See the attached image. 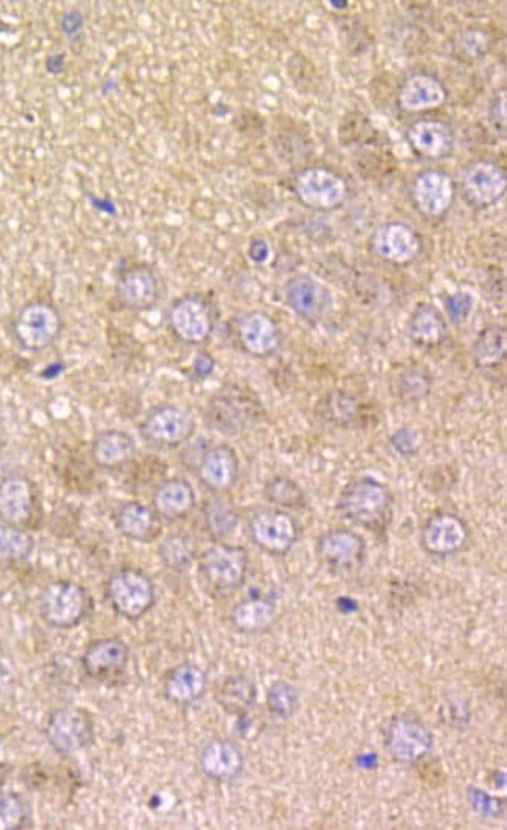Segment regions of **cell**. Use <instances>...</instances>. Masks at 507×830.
<instances>
[{
    "instance_id": "cell-1",
    "label": "cell",
    "mask_w": 507,
    "mask_h": 830,
    "mask_svg": "<svg viewBox=\"0 0 507 830\" xmlns=\"http://www.w3.org/2000/svg\"><path fill=\"white\" fill-rule=\"evenodd\" d=\"M394 496L391 489L379 480L365 476L351 481L340 492L338 511L350 524L375 529L391 513Z\"/></svg>"
},
{
    "instance_id": "cell-2",
    "label": "cell",
    "mask_w": 507,
    "mask_h": 830,
    "mask_svg": "<svg viewBox=\"0 0 507 830\" xmlns=\"http://www.w3.org/2000/svg\"><path fill=\"white\" fill-rule=\"evenodd\" d=\"M63 326L60 311L49 302L36 300L18 311L11 332L22 350L41 354L57 343Z\"/></svg>"
},
{
    "instance_id": "cell-3",
    "label": "cell",
    "mask_w": 507,
    "mask_h": 830,
    "mask_svg": "<svg viewBox=\"0 0 507 830\" xmlns=\"http://www.w3.org/2000/svg\"><path fill=\"white\" fill-rule=\"evenodd\" d=\"M106 596L114 613L128 621L140 620L157 602L150 577L136 569H122L111 574Z\"/></svg>"
},
{
    "instance_id": "cell-4",
    "label": "cell",
    "mask_w": 507,
    "mask_h": 830,
    "mask_svg": "<svg viewBox=\"0 0 507 830\" xmlns=\"http://www.w3.org/2000/svg\"><path fill=\"white\" fill-rule=\"evenodd\" d=\"M87 588L72 581H55L44 587L40 598L41 618L55 629H72L90 613Z\"/></svg>"
},
{
    "instance_id": "cell-5",
    "label": "cell",
    "mask_w": 507,
    "mask_h": 830,
    "mask_svg": "<svg viewBox=\"0 0 507 830\" xmlns=\"http://www.w3.org/2000/svg\"><path fill=\"white\" fill-rule=\"evenodd\" d=\"M249 562L246 548L217 542L200 554L199 569L210 587L235 592L246 583Z\"/></svg>"
},
{
    "instance_id": "cell-6",
    "label": "cell",
    "mask_w": 507,
    "mask_h": 830,
    "mask_svg": "<svg viewBox=\"0 0 507 830\" xmlns=\"http://www.w3.org/2000/svg\"><path fill=\"white\" fill-rule=\"evenodd\" d=\"M194 415L187 407L161 405L147 413L140 436L155 448H179L195 435Z\"/></svg>"
},
{
    "instance_id": "cell-7",
    "label": "cell",
    "mask_w": 507,
    "mask_h": 830,
    "mask_svg": "<svg viewBox=\"0 0 507 830\" xmlns=\"http://www.w3.org/2000/svg\"><path fill=\"white\" fill-rule=\"evenodd\" d=\"M432 747H435V736L418 718L399 715L388 722L384 748L395 762L416 765L427 758Z\"/></svg>"
},
{
    "instance_id": "cell-8",
    "label": "cell",
    "mask_w": 507,
    "mask_h": 830,
    "mask_svg": "<svg viewBox=\"0 0 507 830\" xmlns=\"http://www.w3.org/2000/svg\"><path fill=\"white\" fill-rule=\"evenodd\" d=\"M251 542L270 556L288 554L298 540V525L292 515L280 507H266L251 515Z\"/></svg>"
},
{
    "instance_id": "cell-9",
    "label": "cell",
    "mask_w": 507,
    "mask_h": 830,
    "mask_svg": "<svg viewBox=\"0 0 507 830\" xmlns=\"http://www.w3.org/2000/svg\"><path fill=\"white\" fill-rule=\"evenodd\" d=\"M46 739L52 750L61 755L84 750L94 740L90 714L79 707H61L52 711L46 725Z\"/></svg>"
},
{
    "instance_id": "cell-10",
    "label": "cell",
    "mask_w": 507,
    "mask_h": 830,
    "mask_svg": "<svg viewBox=\"0 0 507 830\" xmlns=\"http://www.w3.org/2000/svg\"><path fill=\"white\" fill-rule=\"evenodd\" d=\"M469 525L453 513L432 514L420 531V547L432 558H448L465 550L470 542Z\"/></svg>"
},
{
    "instance_id": "cell-11",
    "label": "cell",
    "mask_w": 507,
    "mask_h": 830,
    "mask_svg": "<svg viewBox=\"0 0 507 830\" xmlns=\"http://www.w3.org/2000/svg\"><path fill=\"white\" fill-rule=\"evenodd\" d=\"M284 302L292 313L306 322H318L331 313L335 296L318 278L302 273L292 277L284 287Z\"/></svg>"
},
{
    "instance_id": "cell-12",
    "label": "cell",
    "mask_w": 507,
    "mask_h": 830,
    "mask_svg": "<svg viewBox=\"0 0 507 830\" xmlns=\"http://www.w3.org/2000/svg\"><path fill=\"white\" fill-rule=\"evenodd\" d=\"M364 537L353 529L336 528L322 534L316 545L317 558L335 572H351L364 561Z\"/></svg>"
},
{
    "instance_id": "cell-13",
    "label": "cell",
    "mask_w": 507,
    "mask_h": 830,
    "mask_svg": "<svg viewBox=\"0 0 507 830\" xmlns=\"http://www.w3.org/2000/svg\"><path fill=\"white\" fill-rule=\"evenodd\" d=\"M295 191L303 205L313 210H333L347 198L346 181L324 168L303 170L295 181Z\"/></svg>"
},
{
    "instance_id": "cell-14",
    "label": "cell",
    "mask_w": 507,
    "mask_h": 830,
    "mask_svg": "<svg viewBox=\"0 0 507 830\" xmlns=\"http://www.w3.org/2000/svg\"><path fill=\"white\" fill-rule=\"evenodd\" d=\"M169 325L180 340L191 346L205 343L213 332L210 307L199 296L177 300L169 310Z\"/></svg>"
},
{
    "instance_id": "cell-15",
    "label": "cell",
    "mask_w": 507,
    "mask_h": 830,
    "mask_svg": "<svg viewBox=\"0 0 507 830\" xmlns=\"http://www.w3.org/2000/svg\"><path fill=\"white\" fill-rule=\"evenodd\" d=\"M129 662V647L121 637L94 640L84 651V673L92 680L109 681L125 672Z\"/></svg>"
},
{
    "instance_id": "cell-16",
    "label": "cell",
    "mask_w": 507,
    "mask_h": 830,
    "mask_svg": "<svg viewBox=\"0 0 507 830\" xmlns=\"http://www.w3.org/2000/svg\"><path fill=\"white\" fill-rule=\"evenodd\" d=\"M199 766L210 781L227 784L239 779L246 759L235 741L214 739L200 751Z\"/></svg>"
},
{
    "instance_id": "cell-17",
    "label": "cell",
    "mask_w": 507,
    "mask_h": 830,
    "mask_svg": "<svg viewBox=\"0 0 507 830\" xmlns=\"http://www.w3.org/2000/svg\"><path fill=\"white\" fill-rule=\"evenodd\" d=\"M158 292L157 273L150 266L132 265L122 270L117 281L122 306L133 313H144L155 306Z\"/></svg>"
},
{
    "instance_id": "cell-18",
    "label": "cell",
    "mask_w": 507,
    "mask_h": 830,
    "mask_svg": "<svg viewBox=\"0 0 507 830\" xmlns=\"http://www.w3.org/2000/svg\"><path fill=\"white\" fill-rule=\"evenodd\" d=\"M238 478V455L227 444L214 445L200 459V483L214 494H225L229 489L235 487Z\"/></svg>"
},
{
    "instance_id": "cell-19",
    "label": "cell",
    "mask_w": 507,
    "mask_h": 830,
    "mask_svg": "<svg viewBox=\"0 0 507 830\" xmlns=\"http://www.w3.org/2000/svg\"><path fill=\"white\" fill-rule=\"evenodd\" d=\"M372 248L384 261L397 266L408 265L420 254V237L409 225L391 222L376 229L372 237Z\"/></svg>"
},
{
    "instance_id": "cell-20",
    "label": "cell",
    "mask_w": 507,
    "mask_h": 830,
    "mask_svg": "<svg viewBox=\"0 0 507 830\" xmlns=\"http://www.w3.org/2000/svg\"><path fill=\"white\" fill-rule=\"evenodd\" d=\"M35 511V491L27 478L13 474L0 481V520L21 526L31 521Z\"/></svg>"
},
{
    "instance_id": "cell-21",
    "label": "cell",
    "mask_w": 507,
    "mask_h": 830,
    "mask_svg": "<svg viewBox=\"0 0 507 830\" xmlns=\"http://www.w3.org/2000/svg\"><path fill=\"white\" fill-rule=\"evenodd\" d=\"M238 336L244 350L257 358L275 354L281 343L279 325L262 311H251L240 317Z\"/></svg>"
},
{
    "instance_id": "cell-22",
    "label": "cell",
    "mask_w": 507,
    "mask_h": 830,
    "mask_svg": "<svg viewBox=\"0 0 507 830\" xmlns=\"http://www.w3.org/2000/svg\"><path fill=\"white\" fill-rule=\"evenodd\" d=\"M413 194L421 214L428 217L442 216L453 202V181L440 170H425L416 178Z\"/></svg>"
},
{
    "instance_id": "cell-23",
    "label": "cell",
    "mask_w": 507,
    "mask_h": 830,
    "mask_svg": "<svg viewBox=\"0 0 507 830\" xmlns=\"http://www.w3.org/2000/svg\"><path fill=\"white\" fill-rule=\"evenodd\" d=\"M162 692L176 706H194L209 692V676L195 663H180L166 676Z\"/></svg>"
},
{
    "instance_id": "cell-24",
    "label": "cell",
    "mask_w": 507,
    "mask_h": 830,
    "mask_svg": "<svg viewBox=\"0 0 507 830\" xmlns=\"http://www.w3.org/2000/svg\"><path fill=\"white\" fill-rule=\"evenodd\" d=\"M507 177L495 162L477 161L464 173V189L470 202L480 206L492 205L505 194Z\"/></svg>"
},
{
    "instance_id": "cell-25",
    "label": "cell",
    "mask_w": 507,
    "mask_h": 830,
    "mask_svg": "<svg viewBox=\"0 0 507 830\" xmlns=\"http://www.w3.org/2000/svg\"><path fill=\"white\" fill-rule=\"evenodd\" d=\"M198 496L190 481L170 478L159 484L154 494V511L165 520L177 521L187 518L194 511Z\"/></svg>"
},
{
    "instance_id": "cell-26",
    "label": "cell",
    "mask_w": 507,
    "mask_h": 830,
    "mask_svg": "<svg viewBox=\"0 0 507 830\" xmlns=\"http://www.w3.org/2000/svg\"><path fill=\"white\" fill-rule=\"evenodd\" d=\"M136 455L135 437L124 429L99 433L91 444V458L102 469H116L132 461Z\"/></svg>"
},
{
    "instance_id": "cell-27",
    "label": "cell",
    "mask_w": 507,
    "mask_h": 830,
    "mask_svg": "<svg viewBox=\"0 0 507 830\" xmlns=\"http://www.w3.org/2000/svg\"><path fill=\"white\" fill-rule=\"evenodd\" d=\"M406 332L417 347L431 350L446 343L448 326L446 318L435 306L420 303L410 314Z\"/></svg>"
},
{
    "instance_id": "cell-28",
    "label": "cell",
    "mask_w": 507,
    "mask_h": 830,
    "mask_svg": "<svg viewBox=\"0 0 507 830\" xmlns=\"http://www.w3.org/2000/svg\"><path fill=\"white\" fill-rule=\"evenodd\" d=\"M229 620L238 632L261 633L268 631L279 620V609L270 599H244L233 607Z\"/></svg>"
},
{
    "instance_id": "cell-29",
    "label": "cell",
    "mask_w": 507,
    "mask_h": 830,
    "mask_svg": "<svg viewBox=\"0 0 507 830\" xmlns=\"http://www.w3.org/2000/svg\"><path fill=\"white\" fill-rule=\"evenodd\" d=\"M216 702L227 714L246 717L257 706V684L246 674L228 676L216 691Z\"/></svg>"
},
{
    "instance_id": "cell-30",
    "label": "cell",
    "mask_w": 507,
    "mask_h": 830,
    "mask_svg": "<svg viewBox=\"0 0 507 830\" xmlns=\"http://www.w3.org/2000/svg\"><path fill=\"white\" fill-rule=\"evenodd\" d=\"M116 526L129 540L150 542L159 531L158 514L146 504L129 502L117 513Z\"/></svg>"
},
{
    "instance_id": "cell-31",
    "label": "cell",
    "mask_w": 507,
    "mask_h": 830,
    "mask_svg": "<svg viewBox=\"0 0 507 830\" xmlns=\"http://www.w3.org/2000/svg\"><path fill=\"white\" fill-rule=\"evenodd\" d=\"M446 89L435 77L417 74L405 81L399 91V105L406 111H425L442 105Z\"/></svg>"
},
{
    "instance_id": "cell-32",
    "label": "cell",
    "mask_w": 507,
    "mask_h": 830,
    "mask_svg": "<svg viewBox=\"0 0 507 830\" xmlns=\"http://www.w3.org/2000/svg\"><path fill=\"white\" fill-rule=\"evenodd\" d=\"M361 403L357 396L343 391H333L322 396L317 403L316 414L325 424L349 428L358 420Z\"/></svg>"
},
{
    "instance_id": "cell-33",
    "label": "cell",
    "mask_w": 507,
    "mask_h": 830,
    "mask_svg": "<svg viewBox=\"0 0 507 830\" xmlns=\"http://www.w3.org/2000/svg\"><path fill=\"white\" fill-rule=\"evenodd\" d=\"M409 141L418 154L429 158H440L450 150L451 133L442 122L420 121L410 127Z\"/></svg>"
},
{
    "instance_id": "cell-34",
    "label": "cell",
    "mask_w": 507,
    "mask_h": 830,
    "mask_svg": "<svg viewBox=\"0 0 507 830\" xmlns=\"http://www.w3.org/2000/svg\"><path fill=\"white\" fill-rule=\"evenodd\" d=\"M435 378L427 367L410 364L399 370L394 378V392L405 403H420L427 400L432 392Z\"/></svg>"
},
{
    "instance_id": "cell-35",
    "label": "cell",
    "mask_w": 507,
    "mask_h": 830,
    "mask_svg": "<svg viewBox=\"0 0 507 830\" xmlns=\"http://www.w3.org/2000/svg\"><path fill=\"white\" fill-rule=\"evenodd\" d=\"M506 329L502 325H488L477 335L473 346V361L477 369H495L505 361Z\"/></svg>"
},
{
    "instance_id": "cell-36",
    "label": "cell",
    "mask_w": 507,
    "mask_h": 830,
    "mask_svg": "<svg viewBox=\"0 0 507 830\" xmlns=\"http://www.w3.org/2000/svg\"><path fill=\"white\" fill-rule=\"evenodd\" d=\"M35 550L32 534L21 526L0 525V565H13L31 558Z\"/></svg>"
},
{
    "instance_id": "cell-37",
    "label": "cell",
    "mask_w": 507,
    "mask_h": 830,
    "mask_svg": "<svg viewBox=\"0 0 507 830\" xmlns=\"http://www.w3.org/2000/svg\"><path fill=\"white\" fill-rule=\"evenodd\" d=\"M235 396L219 395L211 402L210 418L214 428L224 435H236L249 420L246 407L238 405Z\"/></svg>"
},
{
    "instance_id": "cell-38",
    "label": "cell",
    "mask_w": 507,
    "mask_h": 830,
    "mask_svg": "<svg viewBox=\"0 0 507 830\" xmlns=\"http://www.w3.org/2000/svg\"><path fill=\"white\" fill-rule=\"evenodd\" d=\"M205 525L214 539H225L236 531L239 514L235 504L224 496H216L205 506Z\"/></svg>"
},
{
    "instance_id": "cell-39",
    "label": "cell",
    "mask_w": 507,
    "mask_h": 830,
    "mask_svg": "<svg viewBox=\"0 0 507 830\" xmlns=\"http://www.w3.org/2000/svg\"><path fill=\"white\" fill-rule=\"evenodd\" d=\"M264 496L280 509H298L306 504V495L298 483L288 476H275L264 485Z\"/></svg>"
},
{
    "instance_id": "cell-40",
    "label": "cell",
    "mask_w": 507,
    "mask_h": 830,
    "mask_svg": "<svg viewBox=\"0 0 507 830\" xmlns=\"http://www.w3.org/2000/svg\"><path fill=\"white\" fill-rule=\"evenodd\" d=\"M266 704L273 717L280 720H289L294 717L300 707V693L295 685L286 681H277L270 685Z\"/></svg>"
},
{
    "instance_id": "cell-41",
    "label": "cell",
    "mask_w": 507,
    "mask_h": 830,
    "mask_svg": "<svg viewBox=\"0 0 507 830\" xmlns=\"http://www.w3.org/2000/svg\"><path fill=\"white\" fill-rule=\"evenodd\" d=\"M159 556L169 569L176 570V572H187L194 562V545H192L190 537L177 534V536L168 537L161 543Z\"/></svg>"
},
{
    "instance_id": "cell-42",
    "label": "cell",
    "mask_w": 507,
    "mask_h": 830,
    "mask_svg": "<svg viewBox=\"0 0 507 830\" xmlns=\"http://www.w3.org/2000/svg\"><path fill=\"white\" fill-rule=\"evenodd\" d=\"M29 818L27 800L20 793L0 790V830L24 829Z\"/></svg>"
},
{
    "instance_id": "cell-43",
    "label": "cell",
    "mask_w": 507,
    "mask_h": 830,
    "mask_svg": "<svg viewBox=\"0 0 507 830\" xmlns=\"http://www.w3.org/2000/svg\"><path fill=\"white\" fill-rule=\"evenodd\" d=\"M467 798L472 809L475 810L476 814L483 815V817L499 818L505 815L506 800L494 798V796L481 790V788L469 787Z\"/></svg>"
},
{
    "instance_id": "cell-44",
    "label": "cell",
    "mask_w": 507,
    "mask_h": 830,
    "mask_svg": "<svg viewBox=\"0 0 507 830\" xmlns=\"http://www.w3.org/2000/svg\"><path fill=\"white\" fill-rule=\"evenodd\" d=\"M421 445V437L416 429L402 428L397 433H394L391 437V447L395 453L403 456V458H409L417 453L418 448Z\"/></svg>"
},
{
    "instance_id": "cell-45",
    "label": "cell",
    "mask_w": 507,
    "mask_h": 830,
    "mask_svg": "<svg viewBox=\"0 0 507 830\" xmlns=\"http://www.w3.org/2000/svg\"><path fill=\"white\" fill-rule=\"evenodd\" d=\"M475 307V296L469 292H458L447 300V311L454 324H464Z\"/></svg>"
},
{
    "instance_id": "cell-46",
    "label": "cell",
    "mask_w": 507,
    "mask_h": 830,
    "mask_svg": "<svg viewBox=\"0 0 507 830\" xmlns=\"http://www.w3.org/2000/svg\"><path fill=\"white\" fill-rule=\"evenodd\" d=\"M440 714H442L443 721L448 726H454V728H464L470 721V707L462 698L448 699L447 703H443Z\"/></svg>"
},
{
    "instance_id": "cell-47",
    "label": "cell",
    "mask_w": 507,
    "mask_h": 830,
    "mask_svg": "<svg viewBox=\"0 0 507 830\" xmlns=\"http://www.w3.org/2000/svg\"><path fill=\"white\" fill-rule=\"evenodd\" d=\"M84 29V14L80 10H66L60 18V30L69 41L80 38Z\"/></svg>"
},
{
    "instance_id": "cell-48",
    "label": "cell",
    "mask_w": 507,
    "mask_h": 830,
    "mask_svg": "<svg viewBox=\"0 0 507 830\" xmlns=\"http://www.w3.org/2000/svg\"><path fill=\"white\" fill-rule=\"evenodd\" d=\"M270 257V246L268 240L255 239L249 246V258L255 265H264Z\"/></svg>"
},
{
    "instance_id": "cell-49",
    "label": "cell",
    "mask_w": 507,
    "mask_h": 830,
    "mask_svg": "<svg viewBox=\"0 0 507 830\" xmlns=\"http://www.w3.org/2000/svg\"><path fill=\"white\" fill-rule=\"evenodd\" d=\"M214 369L213 358L209 355H199L194 361V370L199 377H209Z\"/></svg>"
},
{
    "instance_id": "cell-50",
    "label": "cell",
    "mask_w": 507,
    "mask_h": 830,
    "mask_svg": "<svg viewBox=\"0 0 507 830\" xmlns=\"http://www.w3.org/2000/svg\"><path fill=\"white\" fill-rule=\"evenodd\" d=\"M65 66L66 59L63 55H49L46 59V68L50 74H61Z\"/></svg>"
},
{
    "instance_id": "cell-51",
    "label": "cell",
    "mask_w": 507,
    "mask_h": 830,
    "mask_svg": "<svg viewBox=\"0 0 507 830\" xmlns=\"http://www.w3.org/2000/svg\"><path fill=\"white\" fill-rule=\"evenodd\" d=\"M7 774H9V771H7L5 766H2V763H0V787L5 784Z\"/></svg>"
}]
</instances>
